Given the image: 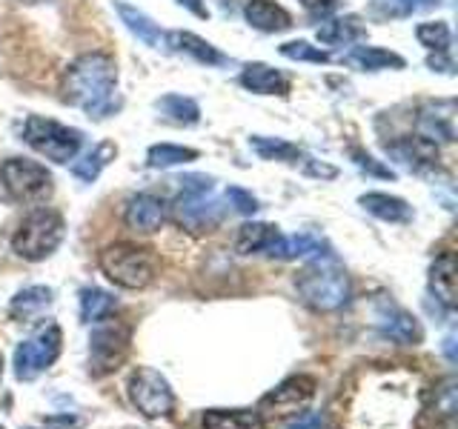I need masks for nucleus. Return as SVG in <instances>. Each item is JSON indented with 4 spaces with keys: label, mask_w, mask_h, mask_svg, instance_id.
Segmentation results:
<instances>
[{
    "label": "nucleus",
    "mask_w": 458,
    "mask_h": 429,
    "mask_svg": "<svg viewBox=\"0 0 458 429\" xmlns=\"http://www.w3.org/2000/svg\"><path fill=\"white\" fill-rule=\"evenodd\" d=\"M100 269L123 290H147L155 281L157 264L149 249L135 247V243H112L100 252Z\"/></svg>",
    "instance_id": "20e7f679"
},
{
    "label": "nucleus",
    "mask_w": 458,
    "mask_h": 429,
    "mask_svg": "<svg viewBox=\"0 0 458 429\" xmlns=\"http://www.w3.org/2000/svg\"><path fill=\"white\" fill-rule=\"evenodd\" d=\"M178 4L183 9H190L192 14H198V18H209V9H207L204 0H178Z\"/></svg>",
    "instance_id": "a19ab883"
},
{
    "label": "nucleus",
    "mask_w": 458,
    "mask_h": 429,
    "mask_svg": "<svg viewBox=\"0 0 458 429\" xmlns=\"http://www.w3.org/2000/svg\"><path fill=\"white\" fill-rule=\"evenodd\" d=\"M378 326L384 329L386 338H393L401 347H412L421 341V326L412 318L407 309H401L395 304H381L378 307Z\"/></svg>",
    "instance_id": "2eb2a0df"
},
{
    "label": "nucleus",
    "mask_w": 458,
    "mask_h": 429,
    "mask_svg": "<svg viewBox=\"0 0 458 429\" xmlns=\"http://www.w3.org/2000/svg\"><path fill=\"white\" fill-rule=\"evenodd\" d=\"M307 175H312V178H335L338 172H335V166H327V164H307Z\"/></svg>",
    "instance_id": "4c0bfd02"
},
{
    "label": "nucleus",
    "mask_w": 458,
    "mask_h": 429,
    "mask_svg": "<svg viewBox=\"0 0 458 429\" xmlns=\"http://www.w3.org/2000/svg\"><path fill=\"white\" fill-rule=\"evenodd\" d=\"M64 232V218L55 209H35L26 214L18 232L12 235V249L23 261H43L61 247Z\"/></svg>",
    "instance_id": "39448f33"
},
{
    "label": "nucleus",
    "mask_w": 458,
    "mask_h": 429,
    "mask_svg": "<svg viewBox=\"0 0 458 429\" xmlns=\"http://www.w3.org/2000/svg\"><path fill=\"white\" fill-rule=\"evenodd\" d=\"M243 18H247V23L255 26L258 32H286V29L293 26L290 12L278 4H272V0H247Z\"/></svg>",
    "instance_id": "dca6fc26"
},
{
    "label": "nucleus",
    "mask_w": 458,
    "mask_h": 429,
    "mask_svg": "<svg viewBox=\"0 0 458 429\" xmlns=\"http://www.w3.org/2000/svg\"><path fill=\"white\" fill-rule=\"evenodd\" d=\"M226 200L233 204L241 214H252L258 209V200L247 192V189H238V186H229L226 189Z\"/></svg>",
    "instance_id": "c9c22d12"
},
{
    "label": "nucleus",
    "mask_w": 458,
    "mask_h": 429,
    "mask_svg": "<svg viewBox=\"0 0 458 429\" xmlns=\"http://www.w3.org/2000/svg\"><path fill=\"white\" fill-rule=\"evenodd\" d=\"M347 63L364 69V72H378V69H404V57L395 52H386L378 46H355L347 55Z\"/></svg>",
    "instance_id": "bb28decb"
},
{
    "label": "nucleus",
    "mask_w": 458,
    "mask_h": 429,
    "mask_svg": "<svg viewBox=\"0 0 458 429\" xmlns=\"http://www.w3.org/2000/svg\"><path fill=\"white\" fill-rule=\"evenodd\" d=\"M315 395V378L310 375H295L286 378L281 386H276L269 395L261 398L258 404V415L261 418H290V415H298L304 409Z\"/></svg>",
    "instance_id": "9b49d317"
},
{
    "label": "nucleus",
    "mask_w": 458,
    "mask_h": 429,
    "mask_svg": "<svg viewBox=\"0 0 458 429\" xmlns=\"http://www.w3.org/2000/svg\"><path fill=\"white\" fill-rule=\"evenodd\" d=\"M455 255L441 252L433 266H429V290L444 307H455V292H458V278H455Z\"/></svg>",
    "instance_id": "f3484780"
},
{
    "label": "nucleus",
    "mask_w": 458,
    "mask_h": 429,
    "mask_svg": "<svg viewBox=\"0 0 458 429\" xmlns=\"http://www.w3.org/2000/svg\"><path fill=\"white\" fill-rule=\"evenodd\" d=\"M183 186V192L178 195L175 206V221L186 229V232L200 235V232H212L215 226L224 221L226 206L218 198L212 195L215 181L207 175H186L178 181Z\"/></svg>",
    "instance_id": "7ed1b4c3"
},
{
    "label": "nucleus",
    "mask_w": 458,
    "mask_h": 429,
    "mask_svg": "<svg viewBox=\"0 0 458 429\" xmlns=\"http://www.w3.org/2000/svg\"><path fill=\"white\" fill-rule=\"evenodd\" d=\"M281 55L290 57V61H304V63H327L329 55L318 46H312L307 40H293V43H284Z\"/></svg>",
    "instance_id": "72a5a7b5"
},
{
    "label": "nucleus",
    "mask_w": 458,
    "mask_h": 429,
    "mask_svg": "<svg viewBox=\"0 0 458 429\" xmlns=\"http://www.w3.org/2000/svg\"><path fill=\"white\" fill-rule=\"evenodd\" d=\"M415 123H419L424 138L453 143L455 140V104L453 100H436V104H427V106H421Z\"/></svg>",
    "instance_id": "4468645a"
},
{
    "label": "nucleus",
    "mask_w": 458,
    "mask_h": 429,
    "mask_svg": "<svg viewBox=\"0 0 458 429\" xmlns=\"http://www.w3.org/2000/svg\"><path fill=\"white\" fill-rule=\"evenodd\" d=\"M157 112L164 114L166 121L178 123V126H195L200 121V109L192 97H183V95H166L157 100Z\"/></svg>",
    "instance_id": "c85d7f7f"
},
{
    "label": "nucleus",
    "mask_w": 458,
    "mask_h": 429,
    "mask_svg": "<svg viewBox=\"0 0 458 429\" xmlns=\"http://www.w3.org/2000/svg\"><path fill=\"white\" fill-rule=\"evenodd\" d=\"M52 307V290L49 286H29V290H23V292H18L12 298V307H9V312H12V318L14 321H35L38 315H43Z\"/></svg>",
    "instance_id": "5701e85b"
},
{
    "label": "nucleus",
    "mask_w": 458,
    "mask_h": 429,
    "mask_svg": "<svg viewBox=\"0 0 458 429\" xmlns=\"http://www.w3.org/2000/svg\"><path fill=\"white\" fill-rule=\"evenodd\" d=\"M290 429H324V426H321V418H318V415L307 412V415H301V418H298Z\"/></svg>",
    "instance_id": "58836bf2"
},
{
    "label": "nucleus",
    "mask_w": 458,
    "mask_h": 429,
    "mask_svg": "<svg viewBox=\"0 0 458 429\" xmlns=\"http://www.w3.org/2000/svg\"><path fill=\"white\" fill-rule=\"evenodd\" d=\"M324 257L329 255L327 243L312 235H295V238H278L276 247L269 249V257H281V261H293V257Z\"/></svg>",
    "instance_id": "393cba45"
},
{
    "label": "nucleus",
    "mask_w": 458,
    "mask_h": 429,
    "mask_svg": "<svg viewBox=\"0 0 458 429\" xmlns=\"http://www.w3.org/2000/svg\"><path fill=\"white\" fill-rule=\"evenodd\" d=\"M114 155H118V149H114V143H98V147L86 152V155L81 157V161L72 164V175L81 178V181H86V183H92V181L100 175V172L106 169V164L112 161Z\"/></svg>",
    "instance_id": "cd10ccee"
},
{
    "label": "nucleus",
    "mask_w": 458,
    "mask_h": 429,
    "mask_svg": "<svg viewBox=\"0 0 458 429\" xmlns=\"http://www.w3.org/2000/svg\"><path fill=\"white\" fill-rule=\"evenodd\" d=\"M81 424H83L81 418H69V415H64V418H47L49 429H78Z\"/></svg>",
    "instance_id": "ea45409f"
},
{
    "label": "nucleus",
    "mask_w": 458,
    "mask_h": 429,
    "mask_svg": "<svg viewBox=\"0 0 458 429\" xmlns=\"http://www.w3.org/2000/svg\"><path fill=\"white\" fill-rule=\"evenodd\" d=\"M415 38H419L421 46H427L429 52H436V55H447L450 52V43H453L450 26L444 23V21L421 23L419 29H415Z\"/></svg>",
    "instance_id": "473e14b6"
},
{
    "label": "nucleus",
    "mask_w": 458,
    "mask_h": 429,
    "mask_svg": "<svg viewBox=\"0 0 458 429\" xmlns=\"http://www.w3.org/2000/svg\"><path fill=\"white\" fill-rule=\"evenodd\" d=\"M386 152L412 172H427L438 166V143L424 135L398 138L393 143H386Z\"/></svg>",
    "instance_id": "ddd939ff"
},
{
    "label": "nucleus",
    "mask_w": 458,
    "mask_h": 429,
    "mask_svg": "<svg viewBox=\"0 0 458 429\" xmlns=\"http://www.w3.org/2000/svg\"><path fill=\"white\" fill-rule=\"evenodd\" d=\"M61 326L49 324L43 326L40 332H35L29 341H23L18 349H14V375L21 381H35L43 369H49L57 355H61Z\"/></svg>",
    "instance_id": "9d476101"
},
{
    "label": "nucleus",
    "mask_w": 458,
    "mask_h": 429,
    "mask_svg": "<svg viewBox=\"0 0 458 429\" xmlns=\"http://www.w3.org/2000/svg\"><path fill=\"white\" fill-rule=\"evenodd\" d=\"M166 46L175 49V52H183L195 57L198 63H207V66H218V63H226V57L212 46V43H207L204 38H198L192 32H169L166 35Z\"/></svg>",
    "instance_id": "4be33fe9"
},
{
    "label": "nucleus",
    "mask_w": 458,
    "mask_h": 429,
    "mask_svg": "<svg viewBox=\"0 0 458 429\" xmlns=\"http://www.w3.org/2000/svg\"><path fill=\"white\" fill-rule=\"evenodd\" d=\"M250 147L264 157V161H284V164H295L301 157V149L290 140L281 138H264V135H252Z\"/></svg>",
    "instance_id": "c756f323"
},
{
    "label": "nucleus",
    "mask_w": 458,
    "mask_h": 429,
    "mask_svg": "<svg viewBox=\"0 0 458 429\" xmlns=\"http://www.w3.org/2000/svg\"><path fill=\"white\" fill-rule=\"evenodd\" d=\"M241 83L255 95H286L290 92V80H286L278 69L267 63H250L241 72Z\"/></svg>",
    "instance_id": "6ab92c4d"
},
{
    "label": "nucleus",
    "mask_w": 458,
    "mask_h": 429,
    "mask_svg": "<svg viewBox=\"0 0 458 429\" xmlns=\"http://www.w3.org/2000/svg\"><path fill=\"white\" fill-rule=\"evenodd\" d=\"M114 12L121 14V21H123V26L129 29V32H132L138 40L147 43V46H155V49L166 46V35L161 32V29H157V23L149 18V14H143L140 9L123 4V0L114 4Z\"/></svg>",
    "instance_id": "a211bd4d"
},
{
    "label": "nucleus",
    "mask_w": 458,
    "mask_h": 429,
    "mask_svg": "<svg viewBox=\"0 0 458 429\" xmlns=\"http://www.w3.org/2000/svg\"><path fill=\"white\" fill-rule=\"evenodd\" d=\"M23 140L32 147L38 155L49 157L55 164H69L78 155L83 135L78 129L64 126L57 121L40 118V114H29L23 123Z\"/></svg>",
    "instance_id": "423d86ee"
},
{
    "label": "nucleus",
    "mask_w": 458,
    "mask_h": 429,
    "mask_svg": "<svg viewBox=\"0 0 458 429\" xmlns=\"http://www.w3.org/2000/svg\"><path fill=\"white\" fill-rule=\"evenodd\" d=\"M301 4H304V9L315 14V18H324V14H329L338 6V0H301Z\"/></svg>",
    "instance_id": "e433bc0d"
},
{
    "label": "nucleus",
    "mask_w": 458,
    "mask_h": 429,
    "mask_svg": "<svg viewBox=\"0 0 458 429\" xmlns=\"http://www.w3.org/2000/svg\"><path fill=\"white\" fill-rule=\"evenodd\" d=\"M278 238H281L278 226H272V223H243L238 229V238H235V252H241V255H269V249L276 247Z\"/></svg>",
    "instance_id": "aec40b11"
},
{
    "label": "nucleus",
    "mask_w": 458,
    "mask_h": 429,
    "mask_svg": "<svg viewBox=\"0 0 458 429\" xmlns=\"http://www.w3.org/2000/svg\"><path fill=\"white\" fill-rule=\"evenodd\" d=\"M367 35V26L361 23V18L355 14H347V18H333L318 26V40L327 43V46H341V43H352L358 38Z\"/></svg>",
    "instance_id": "a878e982"
},
{
    "label": "nucleus",
    "mask_w": 458,
    "mask_h": 429,
    "mask_svg": "<svg viewBox=\"0 0 458 429\" xmlns=\"http://www.w3.org/2000/svg\"><path fill=\"white\" fill-rule=\"evenodd\" d=\"M114 309V298L104 290H95V286H86L81 290V321L83 324H98L100 318Z\"/></svg>",
    "instance_id": "7c9ffc66"
},
{
    "label": "nucleus",
    "mask_w": 458,
    "mask_h": 429,
    "mask_svg": "<svg viewBox=\"0 0 458 429\" xmlns=\"http://www.w3.org/2000/svg\"><path fill=\"white\" fill-rule=\"evenodd\" d=\"M204 429H264V418L252 409H209L204 412Z\"/></svg>",
    "instance_id": "b1692460"
},
{
    "label": "nucleus",
    "mask_w": 458,
    "mask_h": 429,
    "mask_svg": "<svg viewBox=\"0 0 458 429\" xmlns=\"http://www.w3.org/2000/svg\"><path fill=\"white\" fill-rule=\"evenodd\" d=\"M369 214H376L381 221H390V223H407L412 221V206L407 200H401L395 195H386V192H367L358 200Z\"/></svg>",
    "instance_id": "412c9836"
},
{
    "label": "nucleus",
    "mask_w": 458,
    "mask_h": 429,
    "mask_svg": "<svg viewBox=\"0 0 458 429\" xmlns=\"http://www.w3.org/2000/svg\"><path fill=\"white\" fill-rule=\"evenodd\" d=\"M0 181L9 198L21 200V204H40L52 195V175L47 166H40L26 157H9L0 166Z\"/></svg>",
    "instance_id": "6e6552de"
},
{
    "label": "nucleus",
    "mask_w": 458,
    "mask_h": 429,
    "mask_svg": "<svg viewBox=\"0 0 458 429\" xmlns=\"http://www.w3.org/2000/svg\"><path fill=\"white\" fill-rule=\"evenodd\" d=\"M295 290L307 307L318 312H335L350 304V278L333 255L315 257L310 266H304L295 278Z\"/></svg>",
    "instance_id": "f03ea898"
},
{
    "label": "nucleus",
    "mask_w": 458,
    "mask_h": 429,
    "mask_svg": "<svg viewBox=\"0 0 458 429\" xmlns=\"http://www.w3.org/2000/svg\"><path fill=\"white\" fill-rule=\"evenodd\" d=\"M129 400L143 418H166L175 409V392L169 381L152 366H138L129 378Z\"/></svg>",
    "instance_id": "1a4fd4ad"
},
{
    "label": "nucleus",
    "mask_w": 458,
    "mask_h": 429,
    "mask_svg": "<svg viewBox=\"0 0 458 429\" xmlns=\"http://www.w3.org/2000/svg\"><path fill=\"white\" fill-rule=\"evenodd\" d=\"M0 429H4V426H0Z\"/></svg>",
    "instance_id": "c03bdc74"
},
{
    "label": "nucleus",
    "mask_w": 458,
    "mask_h": 429,
    "mask_svg": "<svg viewBox=\"0 0 458 429\" xmlns=\"http://www.w3.org/2000/svg\"><path fill=\"white\" fill-rule=\"evenodd\" d=\"M0 375H4V355H0Z\"/></svg>",
    "instance_id": "37998d69"
},
{
    "label": "nucleus",
    "mask_w": 458,
    "mask_h": 429,
    "mask_svg": "<svg viewBox=\"0 0 458 429\" xmlns=\"http://www.w3.org/2000/svg\"><path fill=\"white\" fill-rule=\"evenodd\" d=\"M407 4H410V6L415 9V4H433V0H407Z\"/></svg>",
    "instance_id": "79ce46f5"
},
{
    "label": "nucleus",
    "mask_w": 458,
    "mask_h": 429,
    "mask_svg": "<svg viewBox=\"0 0 458 429\" xmlns=\"http://www.w3.org/2000/svg\"><path fill=\"white\" fill-rule=\"evenodd\" d=\"M118 66L104 52H86L72 61L64 75V95L72 106L83 109L89 118H106L114 109Z\"/></svg>",
    "instance_id": "f257e3e1"
},
{
    "label": "nucleus",
    "mask_w": 458,
    "mask_h": 429,
    "mask_svg": "<svg viewBox=\"0 0 458 429\" xmlns=\"http://www.w3.org/2000/svg\"><path fill=\"white\" fill-rule=\"evenodd\" d=\"M352 157H355V164L361 166L364 172H369V175H376V178H395V172H393L390 166L378 164L376 157L367 155V152H361V149H352Z\"/></svg>",
    "instance_id": "f704fd0d"
},
{
    "label": "nucleus",
    "mask_w": 458,
    "mask_h": 429,
    "mask_svg": "<svg viewBox=\"0 0 458 429\" xmlns=\"http://www.w3.org/2000/svg\"><path fill=\"white\" fill-rule=\"evenodd\" d=\"M123 221L132 232H140V235L157 232L166 221V204L157 195H149V192L132 195L126 200Z\"/></svg>",
    "instance_id": "f8f14e48"
},
{
    "label": "nucleus",
    "mask_w": 458,
    "mask_h": 429,
    "mask_svg": "<svg viewBox=\"0 0 458 429\" xmlns=\"http://www.w3.org/2000/svg\"><path fill=\"white\" fill-rule=\"evenodd\" d=\"M129 343H132V329L123 321H114V318H100L92 326V335H89V369L95 378H104L109 372H114L123 358L129 352Z\"/></svg>",
    "instance_id": "0eeeda50"
},
{
    "label": "nucleus",
    "mask_w": 458,
    "mask_h": 429,
    "mask_svg": "<svg viewBox=\"0 0 458 429\" xmlns=\"http://www.w3.org/2000/svg\"><path fill=\"white\" fill-rule=\"evenodd\" d=\"M198 157V149L190 147H175V143H157V147L149 149L147 155V164L152 169H169V166H178V164H190Z\"/></svg>",
    "instance_id": "2f4dec72"
}]
</instances>
